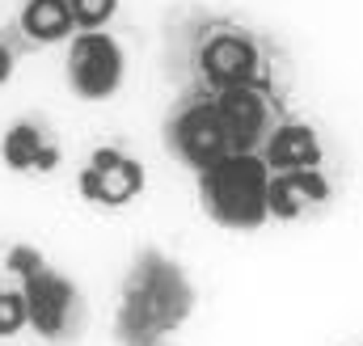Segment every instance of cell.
<instances>
[{
	"instance_id": "5b68a950",
	"label": "cell",
	"mask_w": 363,
	"mask_h": 346,
	"mask_svg": "<svg viewBox=\"0 0 363 346\" xmlns=\"http://www.w3.org/2000/svg\"><path fill=\"white\" fill-rule=\"evenodd\" d=\"M165 144H169V152L182 165L194 173L211 169L216 161L233 157V144H228V131H224V118H220L211 93H190L169 110Z\"/></svg>"
},
{
	"instance_id": "4fadbf2b",
	"label": "cell",
	"mask_w": 363,
	"mask_h": 346,
	"mask_svg": "<svg viewBox=\"0 0 363 346\" xmlns=\"http://www.w3.org/2000/svg\"><path fill=\"white\" fill-rule=\"evenodd\" d=\"M77 30H106V21L118 13V0H68Z\"/></svg>"
},
{
	"instance_id": "9a60e30c",
	"label": "cell",
	"mask_w": 363,
	"mask_h": 346,
	"mask_svg": "<svg viewBox=\"0 0 363 346\" xmlns=\"http://www.w3.org/2000/svg\"><path fill=\"white\" fill-rule=\"evenodd\" d=\"M9 77H13V51H9V47L0 43V85H4Z\"/></svg>"
},
{
	"instance_id": "277c9868",
	"label": "cell",
	"mask_w": 363,
	"mask_h": 346,
	"mask_svg": "<svg viewBox=\"0 0 363 346\" xmlns=\"http://www.w3.org/2000/svg\"><path fill=\"white\" fill-rule=\"evenodd\" d=\"M194 81H199V93H224V89L271 81L267 47L250 30L233 21H216L194 43Z\"/></svg>"
},
{
	"instance_id": "7a4b0ae2",
	"label": "cell",
	"mask_w": 363,
	"mask_h": 346,
	"mask_svg": "<svg viewBox=\"0 0 363 346\" xmlns=\"http://www.w3.org/2000/svg\"><path fill=\"white\" fill-rule=\"evenodd\" d=\"M203 211L233 233H254L271 220V169L258 152H233L199 173Z\"/></svg>"
},
{
	"instance_id": "3957f363",
	"label": "cell",
	"mask_w": 363,
	"mask_h": 346,
	"mask_svg": "<svg viewBox=\"0 0 363 346\" xmlns=\"http://www.w3.org/2000/svg\"><path fill=\"white\" fill-rule=\"evenodd\" d=\"M9 270L21 279V300H26V325H34L47 342H64L81 325V296L68 274L38 258V250L17 245L9 254Z\"/></svg>"
},
{
	"instance_id": "6da1fadb",
	"label": "cell",
	"mask_w": 363,
	"mask_h": 346,
	"mask_svg": "<svg viewBox=\"0 0 363 346\" xmlns=\"http://www.w3.org/2000/svg\"><path fill=\"white\" fill-rule=\"evenodd\" d=\"M194 304H199V291L186 266L157 245H144L123 279L114 338L118 346H161L190 321Z\"/></svg>"
},
{
	"instance_id": "30bf717a",
	"label": "cell",
	"mask_w": 363,
	"mask_h": 346,
	"mask_svg": "<svg viewBox=\"0 0 363 346\" xmlns=\"http://www.w3.org/2000/svg\"><path fill=\"white\" fill-rule=\"evenodd\" d=\"M334 199V186L321 169L271 173V220H300L308 207H321Z\"/></svg>"
},
{
	"instance_id": "5bb4252c",
	"label": "cell",
	"mask_w": 363,
	"mask_h": 346,
	"mask_svg": "<svg viewBox=\"0 0 363 346\" xmlns=\"http://www.w3.org/2000/svg\"><path fill=\"white\" fill-rule=\"evenodd\" d=\"M26 325V300L21 291H0V338H13Z\"/></svg>"
},
{
	"instance_id": "8fae6325",
	"label": "cell",
	"mask_w": 363,
	"mask_h": 346,
	"mask_svg": "<svg viewBox=\"0 0 363 346\" xmlns=\"http://www.w3.org/2000/svg\"><path fill=\"white\" fill-rule=\"evenodd\" d=\"M0 152H4V165L17 173H51L60 165V148L51 144V135L38 127V123H13L9 131H4V144H0Z\"/></svg>"
},
{
	"instance_id": "7c38bea8",
	"label": "cell",
	"mask_w": 363,
	"mask_h": 346,
	"mask_svg": "<svg viewBox=\"0 0 363 346\" xmlns=\"http://www.w3.org/2000/svg\"><path fill=\"white\" fill-rule=\"evenodd\" d=\"M21 30L34 43H64L77 26H72V13H68V0H26Z\"/></svg>"
},
{
	"instance_id": "ba28073f",
	"label": "cell",
	"mask_w": 363,
	"mask_h": 346,
	"mask_svg": "<svg viewBox=\"0 0 363 346\" xmlns=\"http://www.w3.org/2000/svg\"><path fill=\"white\" fill-rule=\"evenodd\" d=\"M144 190V165L123 148H97L81 169V199L97 207H127Z\"/></svg>"
},
{
	"instance_id": "9c48e42d",
	"label": "cell",
	"mask_w": 363,
	"mask_h": 346,
	"mask_svg": "<svg viewBox=\"0 0 363 346\" xmlns=\"http://www.w3.org/2000/svg\"><path fill=\"white\" fill-rule=\"evenodd\" d=\"M267 161L271 173H291V169H321L325 161V148H321V135L308 127V123H296V118H283L271 131V140L262 144L258 152Z\"/></svg>"
},
{
	"instance_id": "52a82bcc",
	"label": "cell",
	"mask_w": 363,
	"mask_h": 346,
	"mask_svg": "<svg viewBox=\"0 0 363 346\" xmlns=\"http://www.w3.org/2000/svg\"><path fill=\"white\" fill-rule=\"evenodd\" d=\"M127 77V55L106 30H81L68 51V85L85 101L114 97Z\"/></svg>"
},
{
	"instance_id": "8992f818",
	"label": "cell",
	"mask_w": 363,
	"mask_h": 346,
	"mask_svg": "<svg viewBox=\"0 0 363 346\" xmlns=\"http://www.w3.org/2000/svg\"><path fill=\"white\" fill-rule=\"evenodd\" d=\"M211 101H216V110L224 118L233 152H262V144L271 140V131L283 123V101H279L271 81L211 93Z\"/></svg>"
}]
</instances>
